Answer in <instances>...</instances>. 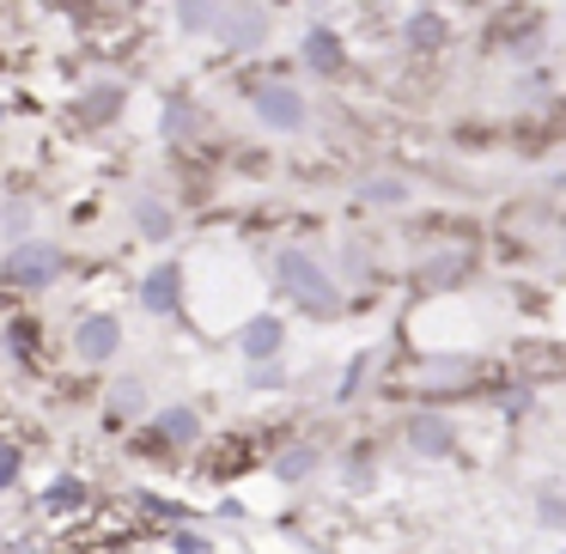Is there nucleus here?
Returning <instances> with one entry per match:
<instances>
[{
  "instance_id": "obj_25",
  "label": "nucleus",
  "mask_w": 566,
  "mask_h": 554,
  "mask_svg": "<svg viewBox=\"0 0 566 554\" xmlns=\"http://www.w3.org/2000/svg\"><path fill=\"white\" fill-rule=\"evenodd\" d=\"M135 512L165 518V524H189V505H184V500H159V493H147V488L135 493Z\"/></svg>"
},
{
  "instance_id": "obj_30",
  "label": "nucleus",
  "mask_w": 566,
  "mask_h": 554,
  "mask_svg": "<svg viewBox=\"0 0 566 554\" xmlns=\"http://www.w3.org/2000/svg\"><path fill=\"white\" fill-rule=\"evenodd\" d=\"M171 554H213V542L201 536V530H184V524H177V530H171Z\"/></svg>"
},
{
  "instance_id": "obj_31",
  "label": "nucleus",
  "mask_w": 566,
  "mask_h": 554,
  "mask_svg": "<svg viewBox=\"0 0 566 554\" xmlns=\"http://www.w3.org/2000/svg\"><path fill=\"white\" fill-rule=\"evenodd\" d=\"M19 469H25V451H19V445H0V493L19 481Z\"/></svg>"
},
{
  "instance_id": "obj_15",
  "label": "nucleus",
  "mask_w": 566,
  "mask_h": 554,
  "mask_svg": "<svg viewBox=\"0 0 566 554\" xmlns=\"http://www.w3.org/2000/svg\"><path fill=\"white\" fill-rule=\"evenodd\" d=\"M335 281L342 286H371L378 281V257H371L366 238H347L342 244V257H335Z\"/></svg>"
},
{
  "instance_id": "obj_5",
  "label": "nucleus",
  "mask_w": 566,
  "mask_h": 554,
  "mask_svg": "<svg viewBox=\"0 0 566 554\" xmlns=\"http://www.w3.org/2000/svg\"><path fill=\"white\" fill-rule=\"evenodd\" d=\"M402 439L415 457H427V463H444V457H457V445H463V432H457L451 415H439V408H415V415L402 420Z\"/></svg>"
},
{
  "instance_id": "obj_13",
  "label": "nucleus",
  "mask_w": 566,
  "mask_h": 554,
  "mask_svg": "<svg viewBox=\"0 0 566 554\" xmlns=\"http://www.w3.org/2000/svg\"><path fill=\"white\" fill-rule=\"evenodd\" d=\"M317 469H323V451H317V445L298 439V445H281V451H274L269 475L281 481V488H305V481L317 475Z\"/></svg>"
},
{
  "instance_id": "obj_32",
  "label": "nucleus",
  "mask_w": 566,
  "mask_h": 554,
  "mask_svg": "<svg viewBox=\"0 0 566 554\" xmlns=\"http://www.w3.org/2000/svg\"><path fill=\"white\" fill-rule=\"evenodd\" d=\"M500 408H505L512 420H517V415H530V390H524V384H517V390H505V396H500Z\"/></svg>"
},
{
  "instance_id": "obj_10",
  "label": "nucleus",
  "mask_w": 566,
  "mask_h": 554,
  "mask_svg": "<svg viewBox=\"0 0 566 554\" xmlns=\"http://www.w3.org/2000/svg\"><path fill=\"white\" fill-rule=\"evenodd\" d=\"M298 62H305L317 80H335V74L347 67V43H342V31H335V25H311L305 38H298Z\"/></svg>"
},
{
  "instance_id": "obj_1",
  "label": "nucleus",
  "mask_w": 566,
  "mask_h": 554,
  "mask_svg": "<svg viewBox=\"0 0 566 554\" xmlns=\"http://www.w3.org/2000/svg\"><path fill=\"white\" fill-rule=\"evenodd\" d=\"M274 286H281L286 299H298L311 317H342V305H347L335 269L323 257H311V250H298V244L274 250Z\"/></svg>"
},
{
  "instance_id": "obj_23",
  "label": "nucleus",
  "mask_w": 566,
  "mask_h": 554,
  "mask_svg": "<svg viewBox=\"0 0 566 554\" xmlns=\"http://www.w3.org/2000/svg\"><path fill=\"white\" fill-rule=\"evenodd\" d=\"M43 323L38 317H13V323H7V330H0V342H7V347H13V354L19 359H31V354H38V342H43Z\"/></svg>"
},
{
  "instance_id": "obj_19",
  "label": "nucleus",
  "mask_w": 566,
  "mask_h": 554,
  "mask_svg": "<svg viewBox=\"0 0 566 554\" xmlns=\"http://www.w3.org/2000/svg\"><path fill=\"white\" fill-rule=\"evenodd\" d=\"M135 415H147V384L116 378L111 384V420H104V427H123V420H135Z\"/></svg>"
},
{
  "instance_id": "obj_16",
  "label": "nucleus",
  "mask_w": 566,
  "mask_h": 554,
  "mask_svg": "<svg viewBox=\"0 0 566 554\" xmlns=\"http://www.w3.org/2000/svg\"><path fill=\"white\" fill-rule=\"evenodd\" d=\"M86 500H92V488H86L80 475H55L50 488H43L38 505H43L50 518H74V512H86Z\"/></svg>"
},
{
  "instance_id": "obj_22",
  "label": "nucleus",
  "mask_w": 566,
  "mask_h": 554,
  "mask_svg": "<svg viewBox=\"0 0 566 554\" xmlns=\"http://www.w3.org/2000/svg\"><path fill=\"white\" fill-rule=\"evenodd\" d=\"M0 232L13 238V244H19V238H31V232H38V208H31L25 196H13L7 208H0Z\"/></svg>"
},
{
  "instance_id": "obj_2",
  "label": "nucleus",
  "mask_w": 566,
  "mask_h": 554,
  "mask_svg": "<svg viewBox=\"0 0 566 554\" xmlns=\"http://www.w3.org/2000/svg\"><path fill=\"white\" fill-rule=\"evenodd\" d=\"M208 38L220 43L226 55H256L262 43L274 38V19H269L262 0H220L213 19H208Z\"/></svg>"
},
{
  "instance_id": "obj_17",
  "label": "nucleus",
  "mask_w": 566,
  "mask_h": 554,
  "mask_svg": "<svg viewBox=\"0 0 566 554\" xmlns=\"http://www.w3.org/2000/svg\"><path fill=\"white\" fill-rule=\"evenodd\" d=\"M354 196L366 201V208H408V201H415V184L378 171V177H366V184H354Z\"/></svg>"
},
{
  "instance_id": "obj_11",
  "label": "nucleus",
  "mask_w": 566,
  "mask_h": 554,
  "mask_svg": "<svg viewBox=\"0 0 566 554\" xmlns=\"http://www.w3.org/2000/svg\"><path fill=\"white\" fill-rule=\"evenodd\" d=\"M238 354H244V359L286 354V317H281V311H256V317L238 330Z\"/></svg>"
},
{
  "instance_id": "obj_20",
  "label": "nucleus",
  "mask_w": 566,
  "mask_h": 554,
  "mask_svg": "<svg viewBox=\"0 0 566 554\" xmlns=\"http://www.w3.org/2000/svg\"><path fill=\"white\" fill-rule=\"evenodd\" d=\"M123 111V86H92L86 98L74 104V116H80V128H98V123H111V116Z\"/></svg>"
},
{
  "instance_id": "obj_28",
  "label": "nucleus",
  "mask_w": 566,
  "mask_h": 554,
  "mask_svg": "<svg viewBox=\"0 0 566 554\" xmlns=\"http://www.w3.org/2000/svg\"><path fill=\"white\" fill-rule=\"evenodd\" d=\"M536 524H542V530H560V524H566V500H560L554 488L536 493Z\"/></svg>"
},
{
  "instance_id": "obj_8",
  "label": "nucleus",
  "mask_w": 566,
  "mask_h": 554,
  "mask_svg": "<svg viewBox=\"0 0 566 554\" xmlns=\"http://www.w3.org/2000/svg\"><path fill=\"white\" fill-rule=\"evenodd\" d=\"M184 293H189L184 262H159V269L140 281V311H147V317H177V311H184Z\"/></svg>"
},
{
  "instance_id": "obj_4",
  "label": "nucleus",
  "mask_w": 566,
  "mask_h": 554,
  "mask_svg": "<svg viewBox=\"0 0 566 554\" xmlns=\"http://www.w3.org/2000/svg\"><path fill=\"white\" fill-rule=\"evenodd\" d=\"M250 111H256V123L269 128V135H298V128L311 123L305 92L286 86V80H256V86H250Z\"/></svg>"
},
{
  "instance_id": "obj_3",
  "label": "nucleus",
  "mask_w": 566,
  "mask_h": 554,
  "mask_svg": "<svg viewBox=\"0 0 566 554\" xmlns=\"http://www.w3.org/2000/svg\"><path fill=\"white\" fill-rule=\"evenodd\" d=\"M67 269V257L50 244V238H19L13 250H7V262H0V286H13V293H43V286H55Z\"/></svg>"
},
{
  "instance_id": "obj_9",
  "label": "nucleus",
  "mask_w": 566,
  "mask_h": 554,
  "mask_svg": "<svg viewBox=\"0 0 566 554\" xmlns=\"http://www.w3.org/2000/svg\"><path fill=\"white\" fill-rule=\"evenodd\" d=\"M469 274H475V257H469L463 244L415 262V286H420V293H451V286H463V281H469Z\"/></svg>"
},
{
  "instance_id": "obj_27",
  "label": "nucleus",
  "mask_w": 566,
  "mask_h": 554,
  "mask_svg": "<svg viewBox=\"0 0 566 554\" xmlns=\"http://www.w3.org/2000/svg\"><path fill=\"white\" fill-rule=\"evenodd\" d=\"M366 372H371V354H354L342 372V384H335V403H354L359 390H366Z\"/></svg>"
},
{
  "instance_id": "obj_6",
  "label": "nucleus",
  "mask_w": 566,
  "mask_h": 554,
  "mask_svg": "<svg viewBox=\"0 0 566 554\" xmlns=\"http://www.w3.org/2000/svg\"><path fill=\"white\" fill-rule=\"evenodd\" d=\"M67 347H74L80 366H111V359L123 354V323H116L111 311H92V317H80V323H74Z\"/></svg>"
},
{
  "instance_id": "obj_21",
  "label": "nucleus",
  "mask_w": 566,
  "mask_h": 554,
  "mask_svg": "<svg viewBox=\"0 0 566 554\" xmlns=\"http://www.w3.org/2000/svg\"><path fill=\"white\" fill-rule=\"evenodd\" d=\"M475 378V359L451 354V359H420V384H469Z\"/></svg>"
},
{
  "instance_id": "obj_26",
  "label": "nucleus",
  "mask_w": 566,
  "mask_h": 554,
  "mask_svg": "<svg viewBox=\"0 0 566 554\" xmlns=\"http://www.w3.org/2000/svg\"><path fill=\"white\" fill-rule=\"evenodd\" d=\"M244 384H250V390H281V384H286V366H281V354H274V359H250Z\"/></svg>"
},
{
  "instance_id": "obj_14",
  "label": "nucleus",
  "mask_w": 566,
  "mask_h": 554,
  "mask_svg": "<svg viewBox=\"0 0 566 554\" xmlns=\"http://www.w3.org/2000/svg\"><path fill=\"white\" fill-rule=\"evenodd\" d=\"M402 43L415 55H439L444 43H451V25H444V13H432V7H427V13H408L402 19Z\"/></svg>"
},
{
  "instance_id": "obj_29",
  "label": "nucleus",
  "mask_w": 566,
  "mask_h": 554,
  "mask_svg": "<svg viewBox=\"0 0 566 554\" xmlns=\"http://www.w3.org/2000/svg\"><path fill=\"white\" fill-rule=\"evenodd\" d=\"M548 92H554V80L542 74V67H536V74H517V98H524V104H548Z\"/></svg>"
},
{
  "instance_id": "obj_7",
  "label": "nucleus",
  "mask_w": 566,
  "mask_h": 554,
  "mask_svg": "<svg viewBox=\"0 0 566 554\" xmlns=\"http://www.w3.org/2000/svg\"><path fill=\"white\" fill-rule=\"evenodd\" d=\"M147 445H159V451H196L201 445V415L189 403H165L153 408L147 420Z\"/></svg>"
},
{
  "instance_id": "obj_18",
  "label": "nucleus",
  "mask_w": 566,
  "mask_h": 554,
  "mask_svg": "<svg viewBox=\"0 0 566 554\" xmlns=\"http://www.w3.org/2000/svg\"><path fill=\"white\" fill-rule=\"evenodd\" d=\"M196 128H201V111L177 92V98H165V111H159V135L171 140V147H184V140H196Z\"/></svg>"
},
{
  "instance_id": "obj_12",
  "label": "nucleus",
  "mask_w": 566,
  "mask_h": 554,
  "mask_svg": "<svg viewBox=\"0 0 566 554\" xmlns=\"http://www.w3.org/2000/svg\"><path fill=\"white\" fill-rule=\"evenodd\" d=\"M128 220H135V232L153 238V244H165V238L177 232V208H171V201H159L153 189H140V196L128 201Z\"/></svg>"
},
{
  "instance_id": "obj_24",
  "label": "nucleus",
  "mask_w": 566,
  "mask_h": 554,
  "mask_svg": "<svg viewBox=\"0 0 566 554\" xmlns=\"http://www.w3.org/2000/svg\"><path fill=\"white\" fill-rule=\"evenodd\" d=\"M220 0H177V31H189V38H208V19Z\"/></svg>"
}]
</instances>
